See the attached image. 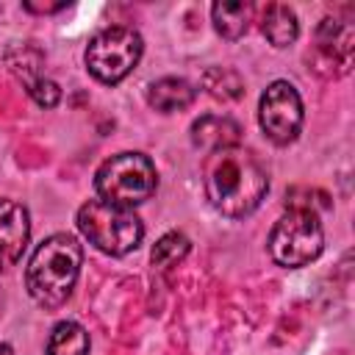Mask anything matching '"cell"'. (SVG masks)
Instances as JSON below:
<instances>
[{
	"instance_id": "5b68a950",
	"label": "cell",
	"mask_w": 355,
	"mask_h": 355,
	"mask_svg": "<svg viewBox=\"0 0 355 355\" xmlns=\"http://www.w3.org/2000/svg\"><path fill=\"white\" fill-rule=\"evenodd\" d=\"M269 255L277 266L300 269L316 261L324 250V227L316 211L288 208L269 230Z\"/></svg>"
},
{
	"instance_id": "d6986e66",
	"label": "cell",
	"mask_w": 355,
	"mask_h": 355,
	"mask_svg": "<svg viewBox=\"0 0 355 355\" xmlns=\"http://www.w3.org/2000/svg\"><path fill=\"white\" fill-rule=\"evenodd\" d=\"M0 355H14V347L6 344V341H0Z\"/></svg>"
},
{
	"instance_id": "5bb4252c",
	"label": "cell",
	"mask_w": 355,
	"mask_h": 355,
	"mask_svg": "<svg viewBox=\"0 0 355 355\" xmlns=\"http://www.w3.org/2000/svg\"><path fill=\"white\" fill-rule=\"evenodd\" d=\"M255 17V6L247 0H219L211 6L214 31L222 39H241Z\"/></svg>"
},
{
	"instance_id": "8992f818",
	"label": "cell",
	"mask_w": 355,
	"mask_h": 355,
	"mask_svg": "<svg viewBox=\"0 0 355 355\" xmlns=\"http://www.w3.org/2000/svg\"><path fill=\"white\" fill-rule=\"evenodd\" d=\"M141 53H144V39L139 31L128 25H111L89 39L83 61L94 80L105 86H116L139 67Z\"/></svg>"
},
{
	"instance_id": "2e32d148",
	"label": "cell",
	"mask_w": 355,
	"mask_h": 355,
	"mask_svg": "<svg viewBox=\"0 0 355 355\" xmlns=\"http://www.w3.org/2000/svg\"><path fill=\"white\" fill-rule=\"evenodd\" d=\"M200 83L219 103H236L244 97V78L230 67H208L200 75Z\"/></svg>"
},
{
	"instance_id": "7c38bea8",
	"label": "cell",
	"mask_w": 355,
	"mask_h": 355,
	"mask_svg": "<svg viewBox=\"0 0 355 355\" xmlns=\"http://www.w3.org/2000/svg\"><path fill=\"white\" fill-rule=\"evenodd\" d=\"M197 97V89L186 80V78H158L147 86V105L161 111V114H175V111H183L194 103Z\"/></svg>"
},
{
	"instance_id": "ac0fdd59",
	"label": "cell",
	"mask_w": 355,
	"mask_h": 355,
	"mask_svg": "<svg viewBox=\"0 0 355 355\" xmlns=\"http://www.w3.org/2000/svg\"><path fill=\"white\" fill-rule=\"evenodd\" d=\"M22 8L31 11V14H55V11L67 8V3H53V6H50V3H31V0H28Z\"/></svg>"
},
{
	"instance_id": "e0dca14e",
	"label": "cell",
	"mask_w": 355,
	"mask_h": 355,
	"mask_svg": "<svg viewBox=\"0 0 355 355\" xmlns=\"http://www.w3.org/2000/svg\"><path fill=\"white\" fill-rule=\"evenodd\" d=\"M189 250H191V241H189L180 230H169V233H164V236L153 244L150 261H153V266H158V269H172V266H178V263L189 255Z\"/></svg>"
},
{
	"instance_id": "9c48e42d",
	"label": "cell",
	"mask_w": 355,
	"mask_h": 355,
	"mask_svg": "<svg viewBox=\"0 0 355 355\" xmlns=\"http://www.w3.org/2000/svg\"><path fill=\"white\" fill-rule=\"evenodd\" d=\"M8 69L17 75V80L25 86L28 97L42 105V108H55L58 100H61V89L55 80H50L44 72H42V53L22 44V47H11L8 55Z\"/></svg>"
},
{
	"instance_id": "3957f363",
	"label": "cell",
	"mask_w": 355,
	"mask_h": 355,
	"mask_svg": "<svg viewBox=\"0 0 355 355\" xmlns=\"http://www.w3.org/2000/svg\"><path fill=\"white\" fill-rule=\"evenodd\" d=\"M158 189L155 164L144 153H116L105 158L94 172V191L103 202L119 208H136L147 202Z\"/></svg>"
},
{
	"instance_id": "ba28073f",
	"label": "cell",
	"mask_w": 355,
	"mask_h": 355,
	"mask_svg": "<svg viewBox=\"0 0 355 355\" xmlns=\"http://www.w3.org/2000/svg\"><path fill=\"white\" fill-rule=\"evenodd\" d=\"M352 50H355V31L349 19L324 17L316 25V61L319 72L322 67H330V78H341L352 67Z\"/></svg>"
},
{
	"instance_id": "277c9868",
	"label": "cell",
	"mask_w": 355,
	"mask_h": 355,
	"mask_svg": "<svg viewBox=\"0 0 355 355\" xmlns=\"http://www.w3.org/2000/svg\"><path fill=\"white\" fill-rule=\"evenodd\" d=\"M75 225L80 236L100 252L111 258H122L133 252L144 239V225L133 214V208L108 205L103 200H89L78 208Z\"/></svg>"
},
{
	"instance_id": "8fae6325",
	"label": "cell",
	"mask_w": 355,
	"mask_h": 355,
	"mask_svg": "<svg viewBox=\"0 0 355 355\" xmlns=\"http://www.w3.org/2000/svg\"><path fill=\"white\" fill-rule=\"evenodd\" d=\"M239 139H241V125L225 114H202L200 119L191 122V141L205 153L239 147Z\"/></svg>"
},
{
	"instance_id": "52a82bcc",
	"label": "cell",
	"mask_w": 355,
	"mask_h": 355,
	"mask_svg": "<svg viewBox=\"0 0 355 355\" xmlns=\"http://www.w3.org/2000/svg\"><path fill=\"white\" fill-rule=\"evenodd\" d=\"M302 119H305V111H302L300 92L288 80H272L258 100V125L263 136L272 144L286 147L300 136Z\"/></svg>"
},
{
	"instance_id": "30bf717a",
	"label": "cell",
	"mask_w": 355,
	"mask_h": 355,
	"mask_svg": "<svg viewBox=\"0 0 355 355\" xmlns=\"http://www.w3.org/2000/svg\"><path fill=\"white\" fill-rule=\"evenodd\" d=\"M31 241V214L22 202L0 200V272L17 266Z\"/></svg>"
},
{
	"instance_id": "7a4b0ae2",
	"label": "cell",
	"mask_w": 355,
	"mask_h": 355,
	"mask_svg": "<svg viewBox=\"0 0 355 355\" xmlns=\"http://www.w3.org/2000/svg\"><path fill=\"white\" fill-rule=\"evenodd\" d=\"M83 266V247L69 233H53L47 236L31 255L25 269V286L31 300L44 308L55 311L61 308L80 275Z\"/></svg>"
},
{
	"instance_id": "4fadbf2b",
	"label": "cell",
	"mask_w": 355,
	"mask_h": 355,
	"mask_svg": "<svg viewBox=\"0 0 355 355\" xmlns=\"http://www.w3.org/2000/svg\"><path fill=\"white\" fill-rule=\"evenodd\" d=\"M261 33L272 47H288L300 36L297 11L286 3H266L261 11Z\"/></svg>"
},
{
	"instance_id": "6da1fadb",
	"label": "cell",
	"mask_w": 355,
	"mask_h": 355,
	"mask_svg": "<svg viewBox=\"0 0 355 355\" xmlns=\"http://www.w3.org/2000/svg\"><path fill=\"white\" fill-rule=\"evenodd\" d=\"M202 189L214 211L227 219L250 216L269 191L266 169L241 147L208 153L202 164Z\"/></svg>"
},
{
	"instance_id": "9a60e30c",
	"label": "cell",
	"mask_w": 355,
	"mask_h": 355,
	"mask_svg": "<svg viewBox=\"0 0 355 355\" xmlns=\"http://www.w3.org/2000/svg\"><path fill=\"white\" fill-rule=\"evenodd\" d=\"M89 347H92V338L86 327L72 319H64L50 330L44 355H89Z\"/></svg>"
}]
</instances>
